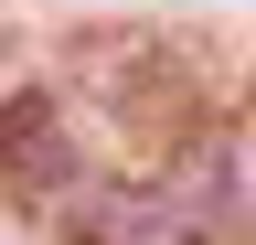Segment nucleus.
I'll list each match as a JSON object with an SVG mask.
<instances>
[{
  "instance_id": "f257e3e1",
  "label": "nucleus",
  "mask_w": 256,
  "mask_h": 245,
  "mask_svg": "<svg viewBox=\"0 0 256 245\" xmlns=\"http://www.w3.org/2000/svg\"><path fill=\"white\" fill-rule=\"evenodd\" d=\"M214 213H224V149H192V160L160 171V181H118V192H96L75 235H86V245H203Z\"/></svg>"
},
{
  "instance_id": "f03ea898",
  "label": "nucleus",
  "mask_w": 256,
  "mask_h": 245,
  "mask_svg": "<svg viewBox=\"0 0 256 245\" xmlns=\"http://www.w3.org/2000/svg\"><path fill=\"white\" fill-rule=\"evenodd\" d=\"M0 192L11 203L86 192V149H75V128H64V107L43 96V85H22V96L0 107Z\"/></svg>"
}]
</instances>
